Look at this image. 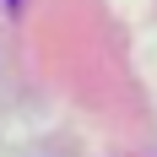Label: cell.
Returning <instances> with one entry per match:
<instances>
[{
	"label": "cell",
	"mask_w": 157,
	"mask_h": 157,
	"mask_svg": "<svg viewBox=\"0 0 157 157\" xmlns=\"http://www.w3.org/2000/svg\"><path fill=\"white\" fill-rule=\"evenodd\" d=\"M6 6H27V0H6Z\"/></svg>",
	"instance_id": "6da1fadb"
}]
</instances>
